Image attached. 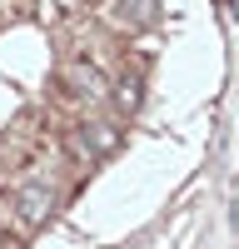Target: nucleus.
<instances>
[{
    "label": "nucleus",
    "mask_w": 239,
    "mask_h": 249,
    "mask_svg": "<svg viewBox=\"0 0 239 249\" xmlns=\"http://www.w3.org/2000/svg\"><path fill=\"white\" fill-rule=\"evenodd\" d=\"M55 210V190H45V184H15V219L25 224V230H35V224H45Z\"/></svg>",
    "instance_id": "nucleus-1"
},
{
    "label": "nucleus",
    "mask_w": 239,
    "mask_h": 249,
    "mask_svg": "<svg viewBox=\"0 0 239 249\" xmlns=\"http://www.w3.org/2000/svg\"><path fill=\"white\" fill-rule=\"evenodd\" d=\"M60 85H65L70 100H85V105H100L110 90H105V75H100L95 65H85V60H75V65H65V75H60Z\"/></svg>",
    "instance_id": "nucleus-2"
},
{
    "label": "nucleus",
    "mask_w": 239,
    "mask_h": 249,
    "mask_svg": "<svg viewBox=\"0 0 239 249\" xmlns=\"http://www.w3.org/2000/svg\"><path fill=\"white\" fill-rule=\"evenodd\" d=\"M115 100H120V105H125V110H135V105H139V80H120Z\"/></svg>",
    "instance_id": "nucleus-3"
}]
</instances>
